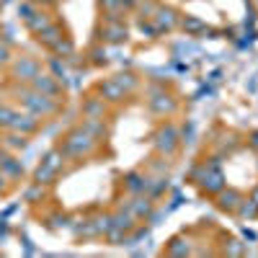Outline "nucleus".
I'll list each match as a JSON object with an SVG mask.
<instances>
[{
    "mask_svg": "<svg viewBox=\"0 0 258 258\" xmlns=\"http://www.w3.org/2000/svg\"><path fill=\"white\" fill-rule=\"evenodd\" d=\"M126 39H129V29L124 18H101L98 41H103V44H124Z\"/></svg>",
    "mask_w": 258,
    "mask_h": 258,
    "instance_id": "obj_5",
    "label": "nucleus"
},
{
    "mask_svg": "<svg viewBox=\"0 0 258 258\" xmlns=\"http://www.w3.org/2000/svg\"><path fill=\"white\" fill-rule=\"evenodd\" d=\"M62 163H64V155H62V150L59 147H52L49 153L41 158V163L36 165L34 170V186H47V183H54L57 176H59V170H62Z\"/></svg>",
    "mask_w": 258,
    "mask_h": 258,
    "instance_id": "obj_3",
    "label": "nucleus"
},
{
    "mask_svg": "<svg viewBox=\"0 0 258 258\" xmlns=\"http://www.w3.org/2000/svg\"><path fill=\"white\" fill-rule=\"evenodd\" d=\"M98 8H101V18H124L126 13L121 0H98Z\"/></svg>",
    "mask_w": 258,
    "mask_h": 258,
    "instance_id": "obj_20",
    "label": "nucleus"
},
{
    "mask_svg": "<svg viewBox=\"0 0 258 258\" xmlns=\"http://www.w3.org/2000/svg\"><path fill=\"white\" fill-rule=\"evenodd\" d=\"M41 70V62L31 54H13L11 64H8V75L16 80V83H31Z\"/></svg>",
    "mask_w": 258,
    "mask_h": 258,
    "instance_id": "obj_4",
    "label": "nucleus"
},
{
    "mask_svg": "<svg viewBox=\"0 0 258 258\" xmlns=\"http://www.w3.org/2000/svg\"><path fill=\"white\" fill-rule=\"evenodd\" d=\"M96 93H98L106 103H121V101L129 96V91L116 80V75H114V78H103V80H98V83H96Z\"/></svg>",
    "mask_w": 258,
    "mask_h": 258,
    "instance_id": "obj_9",
    "label": "nucleus"
},
{
    "mask_svg": "<svg viewBox=\"0 0 258 258\" xmlns=\"http://www.w3.org/2000/svg\"><path fill=\"white\" fill-rule=\"evenodd\" d=\"M181 11H176L173 6H158V11L153 13V24L158 29V34H170V31H176L178 24H181Z\"/></svg>",
    "mask_w": 258,
    "mask_h": 258,
    "instance_id": "obj_7",
    "label": "nucleus"
},
{
    "mask_svg": "<svg viewBox=\"0 0 258 258\" xmlns=\"http://www.w3.org/2000/svg\"><path fill=\"white\" fill-rule=\"evenodd\" d=\"M11 59H13V47L6 39H0V68H8Z\"/></svg>",
    "mask_w": 258,
    "mask_h": 258,
    "instance_id": "obj_26",
    "label": "nucleus"
},
{
    "mask_svg": "<svg viewBox=\"0 0 258 258\" xmlns=\"http://www.w3.org/2000/svg\"><path fill=\"white\" fill-rule=\"evenodd\" d=\"M16 109L8 103H0V129H11L13 126V119H16Z\"/></svg>",
    "mask_w": 258,
    "mask_h": 258,
    "instance_id": "obj_24",
    "label": "nucleus"
},
{
    "mask_svg": "<svg viewBox=\"0 0 258 258\" xmlns=\"http://www.w3.org/2000/svg\"><path fill=\"white\" fill-rule=\"evenodd\" d=\"M57 147L62 150V155H64V158H70V160H85V158H91V155L96 153L98 140L88 132V129L73 126L70 132L62 137V142H59Z\"/></svg>",
    "mask_w": 258,
    "mask_h": 258,
    "instance_id": "obj_2",
    "label": "nucleus"
},
{
    "mask_svg": "<svg viewBox=\"0 0 258 258\" xmlns=\"http://www.w3.org/2000/svg\"><path fill=\"white\" fill-rule=\"evenodd\" d=\"M250 145H253V147H255V150H258V132H255V135H253V140H250Z\"/></svg>",
    "mask_w": 258,
    "mask_h": 258,
    "instance_id": "obj_30",
    "label": "nucleus"
},
{
    "mask_svg": "<svg viewBox=\"0 0 258 258\" xmlns=\"http://www.w3.org/2000/svg\"><path fill=\"white\" fill-rule=\"evenodd\" d=\"M243 194L238 191V188H220L217 191V207L222 209V212H230V214H235L238 212V207L243 204Z\"/></svg>",
    "mask_w": 258,
    "mask_h": 258,
    "instance_id": "obj_15",
    "label": "nucleus"
},
{
    "mask_svg": "<svg viewBox=\"0 0 258 258\" xmlns=\"http://www.w3.org/2000/svg\"><path fill=\"white\" fill-rule=\"evenodd\" d=\"M6 3H13V0H0V6H6Z\"/></svg>",
    "mask_w": 258,
    "mask_h": 258,
    "instance_id": "obj_31",
    "label": "nucleus"
},
{
    "mask_svg": "<svg viewBox=\"0 0 258 258\" xmlns=\"http://www.w3.org/2000/svg\"><path fill=\"white\" fill-rule=\"evenodd\" d=\"M116 80L124 85V88H126L129 93H132V91L137 88V85H140V78H137V75H132V73H119V75H116Z\"/></svg>",
    "mask_w": 258,
    "mask_h": 258,
    "instance_id": "obj_25",
    "label": "nucleus"
},
{
    "mask_svg": "<svg viewBox=\"0 0 258 258\" xmlns=\"http://www.w3.org/2000/svg\"><path fill=\"white\" fill-rule=\"evenodd\" d=\"M13 96L18 98V103L24 106L26 111H31L39 119H49V116H54L62 109V101H54V98H49L44 93H39L36 88H31L29 83H18L13 88Z\"/></svg>",
    "mask_w": 258,
    "mask_h": 258,
    "instance_id": "obj_1",
    "label": "nucleus"
},
{
    "mask_svg": "<svg viewBox=\"0 0 258 258\" xmlns=\"http://www.w3.org/2000/svg\"><path fill=\"white\" fill-rule=\"evenodd\" d=\"M80 111L85 119H103L106 116V101L101 96H85Z\"/></svg>",
    "mask_w": 258,
    "mask_h": 258,
    "instance_id": "obj_16",
    "label": "nucleus"
},
{
    "mask_svg": "<svg viewBox=\"0 0 258 258\" xmlns=\"http://www.w3.org/2000/svg\"><path fill=\"white\" fill-rule=\"evenodd\" d=\"M147 106H150V111L158 114V116H170V114L178 109L176 98H170L165 93H153V96L147 98Z\"/></svg>",
    "mask_w": 258,
    "mask_h": 258,
    "instance_id": "obj_14",
    "label": "nucleus"
},
{
    "mask_svg": "<svg viewBox=\"0 0 258 258\" xmlns=\"http://www.w3.org/2000/svg\"><path fill=\"white\" fill-rule=\"evenodd\" d=\"M52 21H54V18H52V13H49L47 8H39V11H36V13H34V16H31V18L26 21L24 26H26V31H29V34L34 36L36 31H41L44 26H49Z\"/></svg>",
    "mask_w": 258,
    "mask_h": 258,
    "instance_id": "obj_19",
    "label": "nucleus"
},
{
    "mask_svg": "<svg viewBox=\"0 0 258 258\" xmlns=\"http://www.w3.org/2000/svg\"><path fill=\"white\" fill-rule=\"evenodd\" d=\"M29 85H31V88H36L39 93H44V96H49V98L64 103V88H62V80H59L57 75H52V73H47V70H41Z\"/></svg>",
    "mask_w": 258,
    "mask_h": 258,
    "instance_id": "obj_6",
    "label": "nucleus"
},
{
    "mask_svg": "<svg viewBox=\"0 0 258 258\" xmlns=\"http://www.w3.org/2000/svg\"><path fill=\"white\" fill-rule=\"evenodd\" d=\"M181 31H186V36H199V34H212V29L204 24L199 16H181Z\"/></svg>",
    "mask_w": 258,
    "mask_h": 258,
    "instance_id": "obj_17",
    "label": "nucleus"
},
{
    "mask_svg": "<svg viewBox=\"0 0 258 258\" xmlns=\"http://www.w3.org/2000/svg\"><path fill=\"white\" fill-rule=\"evenodd\" d=\"M153 145L160 155H173L176 147H178V132L173 124H163L158 132L153 135Z\"/></svg>",
    "mask_w": 258,
    "mask_h": 258,
    "instance_id": "obj_8",
    "label": "nucleus"
},
{
    "mask_svg": "<svg viewBox=\"0 0 258 258\" xmlns=\"http://www.w3.org/2000/svg\"><path fill=\"white\" fill-rule=\"evenodd\" d=\"M41 121L44 119H39V116H34L31 111H18L16 114V119H13V126L11 129H16V132H21V135H26V137H34L39 129H41Z\"/></svg>",
    "mask_w": 258,
    "mask_h": 258,
    "instance_id": "obj_12",
    "label": "nucleus"
},
{
    "mask_svg": "<svg viewBox=\"0 0 258 258\" xmlns=\"http://www.w3.org/2000/svg\"><path fill=\"white\" fill-rule=\"evenodd\" d=\"M124 181H126V188L132 191V194L145 191V188H147V183H150V178H147V176H142V173H137V170L126 173V176H124Z\"/></svg>",
    "mask_w": 258,
    "mask_h": 258,
    "instance_id": "obj_21",
    "label": "nucleus"
},
{
    "mask_svg": "<svg viewBox=\"0 0 258 258\" xmlns=\"http://www.w3.org/2000/svg\"><path fill=\"white\" fill-rule=\"evenodd\" d=\"M121 3H124V8H126V11H135V6L140 3V0H121Z\"/></svg>",
    "mask_w": 258,
    "mask_h": 258,
    "instance_id": "obj_29",
    "label": "nucleus"
},
{
    "mask_svg": "<svg viewBox=\"0 0 258 258\" xmlns=\"http://www.w3.org/2000/svg\"><path fill=\"white\" fill-rule=\"evenodd\" d=\"M29 137L16 132V129H0V150H8V153H21V150L29 147Z\"/></svg>",
    "mask_w": 258,
    "mask_h": 258,
    "instance_id": "obj_11",
    "label": "nucleus"
},
{
    "mask_svg": "<svg viewBox=\"0 0 258 258\" xmlns=\"http://www.w3.org/2000/svg\"><path fill=\"white\" fill-rule=\"evenodd\" d=\"M91 57H93V59H91L93 64H106V62H109V59H106V49H103V47H96V49L91 52Z\"/></svg>",
    "mask_w": 258,
    "mask_h": 258,
    "instance_id": "obj_27",
    "label": "nucleus"
},
{
    "mask_svg": "<svg viewBox=\"0 0 258 258\" xmlns=\"http://www.w3.org/2000/svg\"><path fill=\"white\" fill-rule=\"evenodd\" d=\"M197 183H202V188H204L207 194H217L220 188H225V178H222V173H220L217 168H209V170H207V165H204V178L197 181Z\"/></svg>",
    "mask_w": 258,
    "mask_h": 258,
    "instance_id": "obj_18",
    "label": "nucleus"
},
{
    "mask_svg": "<svg viewBox=\"0 0 258 258\" xmlns=\"http://www.w3.org/2000/svg\"><path fill=\"white\" fill-rule=\"evenodd\" d=\"M11 178L3 173V170H0V197H8V191H11Z\"/></svg>",
    "mask_w": 258,
    "mask_h": 258,
    "instance_id": "obj_28",
    "label": "nucleus"
},
{
    "mask_svg": "<svg viewBox=\"0 0 258 258\" xmlns=\"http://www.w3.org/2000/svg\"><path fill=\"white\" fill-rule=\"evenodd\" d=\"M52 54L59 57V59H73V57H75V41H73L70 36H64L59 44L52 49Z\"/></svg>",
    "mask_w": 258,
    "mask_h": 258,
    "instance_id": "obj_23",
    "label": "nucleus"
},
{
    "mask_svg": "<svg viewBox=\"0 0 258 258\" xmlns=\"http://www.w3.org/2000/svg\"><path fill=\"white\" fill-rule=\"evenodd\" d=\"M64 36H68V31L62 29V24H59V21H52L49 26H44L41 31H36V34H34V41H36L39 47H44L47 52H52V49L59 44V41H62Z\"/></svg>",
    "mask_w": 258,
    "mask_h": 258,
    "instance_id": "obj_10",
    "label": "nucleus"
},
{
    "mask_svg": "<svg viewBox=\"0 0 258 258\" xmlns=\"http://www.w3.org/2000/svg\"><path fill=\"white\" fill-rule=\"evenodd\" d=\"M0 170L11 178V181H21L24 178V163L18 160L16 153H8V150H0Z\"/></svg>",
    "mask_w": 258,
    "mask_h": 258,
    "instance_id": "obj_13",
    "label": "nucleus"
},
{
    "mask_svg": "<svg viewBox=\"0 0 258 258\" xmlns=\"http://www.w3.org/2000/svg\"><path fill=\"white\" fill-rule=\"evenodd\" d=\"M129 212L135 214V220H145V217H150V212H153V202L137 197L132 204H129Z\"/></svg>",
    "mask_w": 258,
    "mask_h": 258,
    "instance_id": "obj_22",
    "label": "nucleus"
}]
</instances>
